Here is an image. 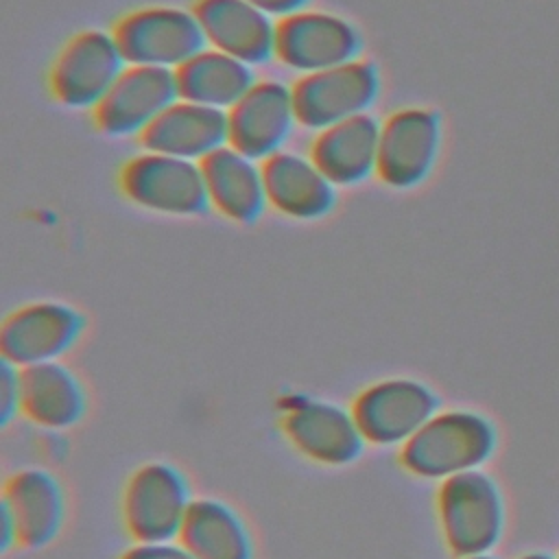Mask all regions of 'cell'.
<instances>
[{
	"label": "cell",
	"instance_id": "obj_14",
	"mask_svg": "<svg viewBox=\"0 0 559 559\" xmlns=\"http://www.w3.org/2000/svg\"><path fill=\"white\" fill-rule=\"evenodd\" d=\"M297 124L293 87L275 79H258L227 111L229 144L258 162L284 151Z\"/></svg>",
	"mask_w": 559,
	"mask_h": 559
},
{
	"label": "cell",
	"instance_id": "obj_15",
	"mask_svg": "<svg viewBox=\"0 0 559 559\" xmlns=\"http://www.w3.org/2000/svg\"><path fill=\"white\" fill-rule=\"evenodd\" d=\"M0 509L11 518L17 546L39 550L52 544L66 522V491L46 467H22L7 476Z\"/></svg>",
	"mask_w": 559,
	"mask_h": 559
},
{
	"label": "cell",
	"instance_id": "obj_3",
	"mask_svg": "<svg viewBox=\"0 0 559 559\" xmlns=\"http://www.w3.org/2000/svg\"><path fill=\"white\" fill-rule=\"evenodd\" d=\"M111 33L129 66L175 72L207 48L194 11L170 4L133 9L118 17Z\"/></svg>",
	"mask_w": 559,
	"mask_h": 559
},
{
	"label": "cell",
	"instance_id": "obj_2",
	"mask_svg": "<svg viewBox=\"0 0 559 559\" xmlns=\"http://www.w3.org/2000/svg\"><path fill=\"white\" fill-rule=\"evenodd\" d=\"M437 520L445 546L456 557L487 555L500 539L504 507L498 485L480 469L441 480Z\"/></svg>",
	"mask_w": 559,
	"mask_h": 559
},
{
	"label": "cell",
	"instance_id": "obj_19",
	"mask_svg": "<svg viewBox=\"0 0 559 559\" xmlns=\"http://www.w3.org/2000/svg\"><path fill=\"white\" fill-rule=\"evenodd\" d=\"M382 122L369 111L314 133L308 155L336 186H358L378 175Z\"/></svg>",
	"mask_w": 559,
	"mask_h": 559
},
{
	"label": "cell",
	"instance_id": "obj_18",
	"mask_svg": "<svg viewBox=\"0 0 559 559\" xmlns=\"http://www.w3.org/2000/svg\"><path fill=\"white\" fill-rule=\"evenodd\" d=\"M20 413L39 430L63 432L87 413L83 380L63 360L20 369Z\"/></svg>",
	"mask_w": 559,
	"mask_h": 559
},
{
	"label": "cell",
	"instance_id": "obj_26",
	"mask_svg": "<svg viewBox=\"0 0 559 559\" xmlns=\"http://www.w3.org/2000/svg\"><path fill=\"white\" fill-rule=\"evenodd\" d=\"M247 2L255 4L258 9L269 13L271 17L282 20V17H288V15L297 13V11L308 9L312 0H247Z\"/></svg>",
	"mask_w": 559,
	"mask_h": 559
},
{
	"label": "cell",
	"instance_id": "obj_20",
	"mask_svg": "<svg viewBox=\"0 0 559 559\" xmlns=\"http://www.w3.org/2000/svg\"><path fill=\"white\" fill-rule=\"evenodd\" d=\"M201 166L214 212L238 225H253L266 214L262 162L227 144L205 157Z\"/></svg>",
	"mask_w": 559,
	"mask_h": 559
},
{
	"label": "cell",
	"instance_id": "obj_27",
	"mask_svg": "<svg viewBox=\"0 0 559 559\" xmlns=\"http://www.w3.org/2000/svg\"><path fill=\"white\" fill-rule=\"evenodd\" d=\"M522 559H552V557H548V555H542V552H533V555H524Z\"/></svg>",
	"mask_w": 559,
	"mask_h": 559
},
{
	"label": "cell",
	"instance_id": "obj_24",
	"mask_svg": "<svg viewBox=\"0 0 559 559\" xmlns=\"http://www.w3.org/2000/svg\"><path fill=\"white\" fill-rule=\"evenodd\" d=\"M20 413V367L0 360V426L7 428Z\"/></svg>",
	"mask_w": 559,
	"mask_h": 559
},
{
	"label": "cell",
	"instance_id": "obj_25",
	"mask_svg": "<svg viewBox=\"0 0 559 559\" xmlns=\"http://www.w3.org/2000/svg\"><path fill=\"white\" fill-rule=\"evenodd\" d=\"M118 559H194V555L179 539L164 542H133Z\"/></svg>",
	"mask_w": 559,
	"mask_h": 559
},
{
	"label": "cell",
	"instance_id": "obj_4",
	"mask_svg": "<svg viewBox=\"0 0 559 559\" xmlns=\"http://www.w3.org/2000/svg\"><path fill=\"white\" fill-rule=\"evenodd\" d=\"M277 421L295 452L325 467L356 463L367 445L352 408L332 400L293 393L280 402Z\"/></svg>",
	"mask_w": 559,
	"mask_h": 559
},
{
	"label": "cell",
	"instance_id": "obj_9",
	"mask_svg": "<svg viewBox=\"0 0 559 559\" xmlns=\"http://www.w3.org/2000/svg\"><path fill=\"white\" fill-rule=\"evenodd\" d=\"M290 87L299 127L317 133L330 124L369 114L380 98L382 76L373 61L356 59L301 74Z\"/></svg>",
	"mask_w": 559,
	"mask_h": 559
},
{
	"label": "cell",
	"instance_id": "obj_28",
	"mask_svg": "<svg viewBox=\"0 0 559 559\" xmlns=\"http://www.w3.org/2000/svg\"><path fill=\"white\" fill-rule=\"evenodd\" d=\"M459 559H493V557H489L487 552V555H472V557H459Z\"/></svg>",
	"mask_w": 559,
	"mask_h": 559
},
{
	"label": "cell",
	"instance_id": "obj_16",
	"mask_svg": "<svg viewBox=\"0 0 559 559\" xmlns=\"http://www.w3.org/2000/svg\"><path fill=\"white\" fill-rule=\"evenodd\" d=\"M207 48L231 55L253 68L275 59L277 20L247 0H194Z\"/></svg>",
	"mask_w": 559,
	"mask_h": 559
},
{
	"label": "cell",
	"instance_id": "obj_22",
	"mask_svg": "<svg viewBox=\"0 0 559 559\" xmlns=\"http://www.w3.org/2000/svg\"><path fill=\"white\" fill-rule=\"evenodd\" d=\"M194 559H253V537L245 518L225 500L194 498L177 537Z\"/></svg>",
	"mask_w": 559,
	"mask_h": 559
},
{
	"label": "cell",
	"instance_id": "obj_21",
	"mask_svg": "<svg viewBox=\"0 0 559 559\" xmlns=\"http://www.w3.org/2000/svg\"><path fill=\"white\" fill-rule=\"evenodd\" d=\"M138 140L144 151L203 162L229 144L227 111L179 98Z\"/></svg>",
	"mask_w": 559,
	"mask_h": 559
},
{
	"label": "cell",
	"instance_id": "obj_6",
	"mask_svg": "<svg viewBox=\"0 0 559 559\" xmlns=\"http://www.w3.org/2000/svg\"><path fill=\"white\" fill-rule=\"evenodd\" d=\"M192 500V487L177 465L148 461L135 467L122 487L124 531L133 542L177 539Z\"/></svg>",
	"mask_w": 559,
	"mask_h": 559
},
{
	"label": "cell",
	"instance_id": "obj_5",
	"mask_svg": "<svg viewBox=\"0 0 559 559\" xmlns=\"http://www.w3.org/2000/svg\"><path fill=\"white\" fill-rule=\"evenodd\" d=\"M118 186L133 205L168 216H203L212 210L201 162L142 151L127 159Z\"/></svg>",
	"mask_w": 559,
	"mask_h": 559
},
{
	"label": "cell",
	"instance_id": "obj_13",
	"mask_svg": "<svg viewBox=\"0 0 559 559\" xmlns=\"http://www.w3.org/2000/svg\"><path fill=\"white\" fill-rule=\"evenodd\" d=\"M177 100L179 87L173 70L129 66L92 118L96 129L109 138H140Z\"/></svg>",
	"mask_w": 559,
	"mask_h": 559
},
{
	"label": "cell",
	"instance_id": "obj_17",
	"mask_svg": "<svg viewBox=\"0 0 559 559\" xmlns=\"http://www.w3.org/2000/svg\"><path fill=\"white\" fill-rule=\"evenodd\" d=\"M269 207L295 221H321L336 210L338 186L310 155L280 151L262 162Z\"/></svg>",
	"mask_w": 559,
	"mask_h": 559
},
{
	"label": "cell",
	"instance_id": "obj_23",
	"mask_svg": "<svg viewBox=\"0 0 559 559\" xmlns=\"http://www.w3.org/2000/svg\"><path fill=\"white\" fill-rule=\"evenodd\" d=\"M179 98L229 111L258 81L255 68L214 48H205L175 70Z\"/></svg>",
	"mask_w": 559,
	"mask_h": 559
},
{
	"label": "cell",
	"instance_id": "obj_11",
	"mask_svg": "<svg viewBox=\"0 0 559 559\" xmlns=\"http://www.w3.org/2000/svg\"><path fill=\"white\" fill-rule=\"evenodd\" d=\"M362 33L338 13L308 7L277 20L275 59L299 76L362 59Z\"/></svg>",
	"mask_w": 559,
	"mask_h": 559
},
{
	"label": "cell",
	"instance_id": "obj_12",
	"mask_svg": "<svg viewBox=\"0 0 559 559\" xmlns=\"http://www.w3.org/2000/svg\"><path fill=\"white\" fill-rule=\"evenodd\" d=\"M443 142L441 116L428 107H400L382 120L378 179L393 190L421 186L435 170Z\"/></svg>",
	"mask_w": 559,
	"mask_h": 559
},
{
	"label": "cell",
	"instance_id": "obj_7",
	"mask_svg": "<svg viewBox=\"0 0 559 559\" xmlns=\"http://www.w3.org/2000/svg\"><path fill=\"white\" fill-rule=\"evenodd\" d=\"M127 68L111 31L85 28L59 48L48 72V87L59 105L94 111Z\"/></svg>",
	"mask_w": 559,
	"mask_h": 559
},
{
	"label": "cell",
	"instance_id": "obj_10",
	"mask_svg": "<svg viewBox=\"0 0 559 559\" xmlns=\"http://www.w3.org/2000/svg\"><path fill=\"white\" fill-rule=\"evenodd\" d=\"M87 319L72 304L57 299L28 301L0 323V356L15 367L61 360L76 347Z\"/></svg>",
	"mask_w": 559,
	"mask_h": 559
},
{
	"label": "cell",
	"instance_id": "obj_1",
	"mask_svg": "<svg viewBox=\"0 0 559 559\" xmlns=\"http://www.w3.org/2000/svg\"><path fill=\"white\" fill-rule=\"evenodd\" d=\"M496 450L491 421L474 411H437L402 448L400 465L424 480L480 469Z\"/></svg>",
	"mask_w": 559,
	"mask_h": 559
},
{
	"label": "cell",
	"instance_id": "obj_8",
	"mask_svg": "<svg viewBox=\"0 0 559 559\" xmlns=\"http://www.w3.org/2000/svg\"><path fill=\"white\" fill-rule=\"evenodd\" d=\"M349 408L367 445L400 450L439 411V395L417 378L393 376L360 389Z\"/></svg>",
	"mask_w": 559,
	"mask_h": 559
}]
</instances>
